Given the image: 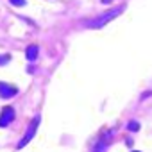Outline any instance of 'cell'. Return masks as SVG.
Listing matches in <instances>:
<instances>
[{"label":"cell","mask_w":152,"mask_h":152,"mask_svg":"<svg viewBox=\"0 0 152 152\" xmlns=\"http://www.w3.org/2000/svg\"><path fill=\"white\" fill-rule=\"evenodd\" d=\"M38 125H39V116H34L32 118V122H31V125H29V129H27V134L22 138V141L18 143V148H23L32 138H34V134H36V131H38Z\"/></svg>","instance_id":"2"},{"label":"cell","mask_w":152,"mask_h":152,"mask_svg":"<svg viewBox=\"0 0 152 152\" xmlns=\"http://www.w3.org/2000/svg\"><path fill=\"white\" fill-rule=\"evenodd\" d=\"M38 52H39L38 45H29V47H27V50H25V56H27V59H29V61H34V59L38 57Z\"/></svg>","instance_id":"6"},{"label":"cell","mask_w":152,"mask_h":152,"mask_svg":"<svg viewBox=\"0 0 152 152\" xmlns=\"http://www.w3.org/2000/svg\"><path fill=\"white\" fill-rule=\"evenodd\" d=\"M18 93V88L13 86V84H7V83H0V97L2 99H11Z\"/></svg>","instance_id":"4"},{"label":"cell","mask_w":152,"mask_h":152,"mask_svg":"<svg viewBox=\"0 0 152 152\" xmlns=\"http://www.w3.org/2000/svg\"><path fill=\"white\" fill-rule=\"evenodd\" d=\"M111 140V134H106V136H102L100 140H99V143L93 147V152H106V148H107V141Z\"/></svg>","instance_id":"5"},{"label":"cell","mask_w":152,"mask_h":152,"mask_svg":"<svg viewBox=\"0 0 152 152\" xmlns=\"http://www.w3.org/2000/svg\"><path fill=\"white\" fill-rule=\"evenodd\" d=\"M134 152H138V150H134Z\"/></svg>","instance_id":"10"},{"label":"cell","mask_w":152,"mask_h":152,"mask_svg":"<svg viewBox=\"0 0 152 152\" xmlns=\"http://www.w3.org/2000/svg\"><path fill=\"white\" fill-rule=\"evenodd\" d=\"M9 59H11L9 56H0V64H4V63H7Z\"/></svg>","instance_id":"9"},{"label":"cell","mask_w":152,"mask_h":152,"mask_svg":"<svg viewBox=\"0 0 152 152\" xmlns=\"http://www.w3.org/2000/svg\"><path fill=\"white\" fill-rule=\"evenodd\" d=\"M122 11H124V6H118V7L111 9V11H106L104 15H100V16H97V18H93L91 22H86V25H88V27H93V29H100V27H104L109 20H113L115 16H118Z\"/></svg>","instance_id":"1"},{"label":"cell","mask_w":152,"mask_h":152,"mask_svg":"<svg viewBox=\"0 0 152 152\" xmlns=\"http://www.w3.org/2000/svg\"><path fill=\"white\" fill-rule=\"evenodd\" d=\"M13 120H15V109L11 106H6L0 113V127H7Z\"/></svg>","instance_id":"3"},{"label":"cell","mask_w":152,"mask_h":152,"mask_svg":"<svg viewBox=\"0 0 152 152\" xmlns=\"http://www.w3.org/2000/svg\"><path fill=\"white\" fill-rule=\"evenodd\" d=\"M127 127H129V131H138V129H140V124L132 120V122H129V125H127Z\"/></svg>","instance_id":"8"},{"label":"cell","mask_w":152,"mask_h":152,"mask_svg":"<svg viewBox=\"0 0 152 152\" xmlns=\"http://www.w3.org/2000/svg\"><path fill=\"white\" fill-rule=\"evenodd\" d=\"M9 2H11V6H16V7H23L27 4L25 0H9Z\"/></svg>","instance_id":"7"}]
</instances>
